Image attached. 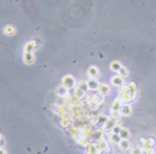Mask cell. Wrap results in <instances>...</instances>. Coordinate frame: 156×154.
Masks as SVG:
<instances>
[{"instance_id":"1","label":"cell","mask_w":156,"mask_h":154,"mask_svg":"<svg viewBox=\"0 0 156 154\" xmlns=\"http://www.w3.org/2000/svg\"><path fill=\"white\" fill-rule=\"evenodd\" d=\"M119 122H120V118H119V117H111V116H110L107 122L105 123V125L103 126L104 132H112V129L114 128L115 125H118Z\"/></svg>"},{"instance_id":"2","label":"cell","mask_w":156,"mask_h":154,"mask_svg":"<svg viewBox=\"0 0 156 154\" xmlns=\"http://www.w3.org/2000/svg\"><path fill=\"white\" fill-rule=\"evenodd\" d=\"M76 79L72 77V76H64L63 79H62V85L64 86L65 88H68V89H72V88H75L76 87Z\"/></svg>"},{"instance_id":"3","label":"cell","mask_w":156,"mask_h":154,"mask_svg":"<svg viewBox=\"0 0 156 154\" xmlns=\"http://www.w3.org/2000/svg\"><path fill=\"white\" fill-rule=\"evenodd\" d=\"M141 143V147L142 150H147V148H154L155 147V140L153 139L151 137L149 138H142L140 140Z\"/></svg>"},{"instance_id":"4","label":"cell","mask_w":156,"mask_h":154,"mask_svg":"<svg viewBox=\"0 0 156 154\" xmlns=\"http://www.w3.org/2000/svg\"><path fill=\"white\" fill-rule=\"evenodd\" d=\"M132 107L129 105V103H123L121 107V109H120V116H125V117H127V116H130L132 115Z\"/></svg>"},{"instance_id":"5","label":"cell","mask_w":156,"mask_h":154,"mask_svg":"<svg viewBox=\"0 0 156 154\" xmlns=\"http://www.w3.org/2000/svg\"><path fill=\"white\" fill-rule=\"evenodd\" d=\"M95 145H97L98 150H99L100 152H108V151H110V146H108V143H107L105 139H101V140L97 141V143H95Z\"/></svg>"},{"instance_id":"6","label":"cell","mask_w":156,"mask_h":154,"mask_svg":"<svg viewBox=\"0 0 156 154\" xmlns=\"http://www.w3.org/2000/svg\"><path fill=\"white\" fill-rule=\"evenodd\" d=\"M97 92L100 95H103V96H106V95H108L111 93V87L108 85H106V84H100L98 89H97Z\"/></svg>"},{"instance_id":"7","label":"cell","mask_w":156,"mask_h":154,"mask_svg":"<svg viewBox=\"0 0 156 154\" xmlns=\"http://www.w3.org/2000/svg\"><path fill=\"white\" fill-rule=\"evenodd\" d=\"M36 46H37V42H36L35 40L29 41V42H27L26 44H25V46H23V52H34Z\"/></svg>"},{"instance_id":"8","label":"cell","mask_w":156,"mask_h":154,"mask_svg":"<svg viewBox=\"0 0 156 154\" xmlns=\"http://www.w3.org/2000/svg\"><path fill=\"white\" fill-rule=\"evenodd\" d=\"M87 87H89V90H97L98 87H99V81L97 79H93V78H90L89 80L86 81Z\"/></svg>"},{"instance_id":"9","label":"cell","mask_w":156,"mask_h":154,"mask_svg":"<svg viewBox=\"0 0 156 154\" xmlns=\"http://www.w3.org/2000/svg\"><path fill=\"white\" fill-rule=\"evenodd\" d=\"M111 82H112L113 86H115V87H120L121 88L122 86L125 85V81H123V78L120 77L119 74L118 76H114V77L111 79Z\"/></svg>"},{"instance_id":"10","label":"cell","mask_w":156,"mask_h":154,"mask_svg":"<svg viewBox=\"0 0 156 154\" xmlns=\"http://www.w3.org/2000/svg\"><path fill=\"white\" fill-rule=\"evenodd\" d=\"M122 104H123V103H122L121 99L118 96V97L114 100V102L112 103V105H111V111H120Z\"/></svg>"},{"instance_id":"11","label":"cell","mask_w":156,"mask_h":154,"mask_svg":"<svg viewBox=\"0 0 156 154\" xmlns=\"http://www.w3.org/2000/svg\"><path fill=\"white\" fill-rule=\"evenodd\" d=\"M99 74H100V72H99L98 67H95V66H90L87 69V76H89V78L97 79V78L99 77Z\"/></svg>"},{"instance_id":"12","label":"cell","mask_w":156,"mask_h":154,"mask_svg":"<svg viewBox=\"0 0 156 154\" xmlns=\"http://www.w3.org/2000/svg\"><path fill=\"white\" fill-rule=\"evenodd\" d=\"M104 130L101 129V130H97V131H95L93 133H92V137H91V139L95 141V143H97V141H99V140H101V139H104Z\"/></svg>"},{"instance_id":"13","label":"cell","mask_w":156,"mask_h":154,"mask_svg":"<svg viewBox=\"0 0 156 154\" xmlns=\"http://www.w3.org/2000/svg\"><path fill=\"white\" fill-rule=\"evenodd\" d=\"M72 123H73V120H72L71 117H63V118L61 120V122H60L61 126L62 128H64V129L71 128Z\"/></svg>"},{"instance_id":"14","label":"cell","mask_w":156,"mask_h":154,"mask_svg":"<svg viewBox=\"0 0 156 154\" xmlns=\"http://www.w3.org/2000/svg\"><path fill=\"white\" fill-rule=\"evenodd\" d=\"M56 93H57V95H58V97H68V96H69V89H68V88H65L64 86L62 85L57 88Z\"/></svg>"},{"instance_id":"15","label":"cell","mask_w":156,"mask_h":154,"mask_svg":"<svg viewBox=\"0 0 156 154\" xmlns=\"http://www.w3.org/2000/svg\"><path fill=\"white\" fill-rule=\"evenodd\" d=\"M34 59V52H23V61L26 64H33Z\"/></svg>"},{"instance_id":"16","label":"cell","mask_w":156,"mask_h":154,"mask_svg":"<svg viewBox=\"0 0 156 154\" xmlns=\"http://www.w3.org/2000/svg\"><path fill=\"white\" fill-rule=\"evenodd\" d=\"M121 67H122L121 63L118 61V60H113L112 63H111V65H110V69L112 70L113 72H119Z\"/></svg>"},{"instance_id":"17","label":"cell","mask_w":156,"mask_h":154,"mask_svg":"<svg viewBox=\"0 0 156 154\" xmlns=\"http://www.w3.org/2000/svg\"><path fill=\"white\" fill-rule=\"evenodd\" d=\"M119 147L122 151H127L130 148V143L128 139H121V141L119 143Z\"/></svg>"},{"instance_id":"18","label":"cell","mask_w":156,"mask_h":154,"mask_svg":"<svg viewBox=\"0 0 156 154\" xmlns=\"http://www.w3.org/2000/svg\"><path fill=\"white\" fill-rule=\"evenodd\" d=\"M86 92H84L83 89H80V88H78V87H75V96L78 97L79 100H83V99H85V96H86Z\"/></svg>"},{"instance_id":"19","label":"cell","mask_w":156,"mask_h":154,"mask_svg":"<svg viewBox=\"0 0 156 154\" xmlns=\"http://www.w3.org/2000/svg\"><path fill=\"white\" fill-rule=\"evenodd\" d=\"M86 152L87 153H91V154H100L101 153V152L98 150V147H97V145H95V144H90V145H89Z\"/></svg>"},{"instance_id":"20","label":"cell","mask_w":156,"mask_h":154,"mask_svg":"<svg viewBox=\"0 0 156 154\" xmlns=\"http://www.w3.org/2000/svg\"><path fill=\"white\" fill-rule=\"evenodd\" d=\"M108 120V117L107 116H105L103 114H99L98 115V118H97V125H101V126H104L105 123L107 122Z\"/></svg>"},{"instance_id":"21","label":"cell","mask_w":156,"mask_h":154,"mask_svg":"<svg viewBox=\"0 0 156 154\" xmlns=\"http://www.w3.org/2000/svg\"><path fill=\"white\" fill-rule=\"evenodd\" d=\"M4 33L6 35H8V36H12V35L15 34V28L13 26H11V25H7L4 28Z\"/></svg>"},{"instance_id":"22","label":"cell","mask_w":156,"mask_h":154,"mask_svg":"<svg viewBox=\"0 0 156 154\" xmlns=\"http://www.w3.org/2000/svg\"><path fill=\"white\" fill-rule=\"evenodd\" d=\"M120 138L121 139H129L130 137V131L127 128H122L121 132H120Z\"/></svg>"},{"instance_id":"23","label":"cell","mask_w":156,"mask_h":154,"mask_svg":"<svg viewBox=\"0 0 156 154\" xmlns=\"http://www.w3.org/2000/svg\"><path fill=\"white\" fill-rule=\"evenodd\" d=\"M110 140L112 141L113 144H117V145H119V143L121 141V138L119 135H114V133H111V136H110Z\"/></svg>"},{"instance_id":"24","label":"cell","mask_w":156,"mask_h":154,"mask_svg":"<svg viewBox=\"0 0 156 154\" xmlns=\"http://www.w3.org/2000/svg\"><path fill=\"white\" fill-rule=\"evenodd\" d=\"M77 144H78V145H80L82 147H86V148H87V147H89V145H90L91 143H90V140H89L87 138H82V139H79V140H78Z\"/></svg>"},{"instance_id":"25","label":"cell","mask_w":156,"mask_h":154,"mask_svg":"<svg viewBox=\"0 0 156 154\" xmlns=\"http://www.w3.org/2000/svg\"><path fill=\"white\" fill-rule=\"evenodd\" d=\"M130 154H142V147L141 146H133V147H130Z\"/></svg>"},{"instance_id":"26","label":"cell","mask_w":156,"mask_h":154,"mask_svg":"<svg viewBox=\"0 0 156 154\" xmlns=\"http://www.w3.org/2000/svg\"><path fill=\"white\" fill-rule=\"evenodd\" d=\"M118 74H119L120 77H122V78H126V77H128L129 72H128V70L126 69V67H123V66H122L121 69H120V71L118 72Z\"/></svg>"},{"instance_id":"27","label":"cell","mask_w":156,"mask_h":154,"mask_svg":"<svg viewBox=\"0 0 156 154\" xmlns=\"http://www.w3.org/2000/svg\"><path fill=\"white\" fill-rule=\"evenodd\" d=\"M78 88H80V89H83L84 92H89V87H87V84H86V81H80L79 84H78L77 86Z\"/></svg>"},{"instance_id":"28","label":"cell","mask_w":156,"mask_h":154,"mask_svg":"<svg viewBox=\"0 0 156 154\" xmlns=\"http://www.w3.org/2000/svg\"><path fill=\"white\" fill-rule=\"evenodd\" d=\"M121 130H122V126L120 125V124H118V125H115V126L112 129V132H111V133H114V135H120Z\"/></svg>"},{"instance_id":"29","label":"cell","mask_w":156,"mask_h":154,"mask_svg":"<svg viewBox=\"0 0 156 154\" xmlns=\"http://www.w3.org/2000/svg\"><path fill=\"white\" fill-rule=\"evenodd\" d=\"M0 154H6V152H5L4 148H0Z\"/></svg>"},{"instance_id":"30","label":"cell","mask_w":156,"mask_h":154,"mask_svg":"<svg viewBox=\"0 0 156 154\" xmlns=\"http://www.w3.org/2000/svg\"><path fill=\"white\" fill-rule=\"evenodd\" d=\"M85 154H91V153H87V152H85Z\"/></svg>"},{"instance_id":"31","label":"cell","mask_w":156,"mask_h":154,"mask_svg":"<svg viewBox=\"0 0 156 154\" xmlns=\"http://www.w3.org/2000/svg\"><path fill=\"white\" fill-rule=\"evenodd\" d=\"M114 154H117V153H114Z\"/></svg>"}]
</instances>
